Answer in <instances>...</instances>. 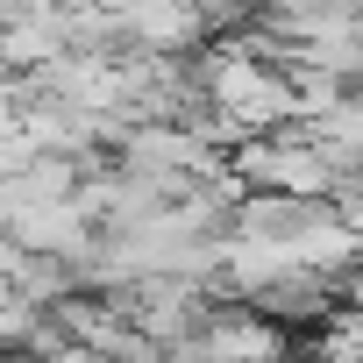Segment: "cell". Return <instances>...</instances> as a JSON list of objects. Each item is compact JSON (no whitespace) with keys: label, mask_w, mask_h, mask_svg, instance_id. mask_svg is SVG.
<instances>
[{"label":"cell","mask_w":363,"mask_h":363,"mask_svg":"<svg viewBox=\"0 0 363 363\" xmlns=\"http://www.w3.org/2000/svg\"><path fill=\"white\" fill-rule=\"evenodd\" d=\"M121 29L135 50H157V57H186L214 36L193 0H121Z\"/></svg>","instance_id":"obj_1"},{"label":"cell","mask_w":363,"mask_h":363,"mask_svg":"<svg viewBox=\"0 0 363 363\" xmlns=\"http://www.w3.org/2000/svg\"><path fill=\"white\" fill-rule=\"evenodd\" d=\"M93 8H121V0H93Z\"/></svg>","instance_id":"obj_2"}]
</instances>
